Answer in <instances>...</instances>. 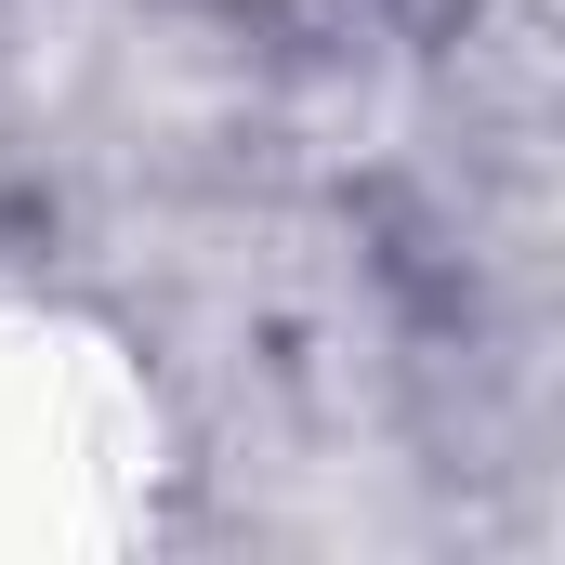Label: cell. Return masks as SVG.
<instances>
[{"label":"cell","mask_w":565,"mask_h":565,"mask_svg":"<svg viewBox=\"0 0 565 565\" xmlns=\"http://www.w3.org/2000/svg\"><path fill=\"white\" fill-rule=\"evenodd\" d=\"M158 500L171 447L132 342L79 302H0V553H132Z\"/></svg>","instance_id":"1"}]
</instances>
